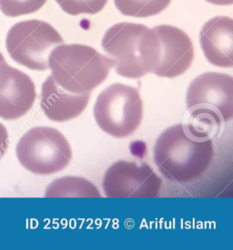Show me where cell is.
<instances>
[{"mask_svg": "<svg viewBox=\"0 0 233 250\" xmlns=\"http://www.w3.org/2000/svg\"><path fill=\"white\" fill-rule=\"evenodd\" d=\"M46 198H101L98 188L86 178L63 177L48 185Z\"/></svg>", "mask_w": 233, "mask_h": 250, "instance_id": "obj_13", "label": "cell"}, {"mask_svg": "<svg viewBox=\"0 0 233 250\" xmlns=\"http://www.w3.org/2000/svg\"><path fill=\"white\" fill-rule=\"evenodd\" d=\"M200 46L213 66H233V20L225 16L207 21L200 32Z\"/></svg>", "mask_w": 233, "mask_h": 250, "instance_id": "obj_11", "label": "cell"}, {"mask_svg": "<svg viewBox=\"0 0 233 250\" xmlns=\"http://www.w3.org/2000/svg\"><path fill=\"white\" fill-rule=\"evenodd\" d=\"M212 139L195 138L185 124L166 128L154 145V162L165 178L190 183L202 177L212 163Z\"/></svg>", "mask_w": 233, "mask_h": 250, "instance_id": "obj_1", "label": "cell"}, {"mask_svg": "<svg viewBox=\"0 0 233 250\" xmlns=\"http://www.w3.org/2000/svg\"><path fill=\"white\" fill-rule=\"evenodd\" d=\"M9 144V138L6 126L0 123V159L6 154Z\"/></svg>", "mask_w": 233, "mask_h": 250, "instance_id": "obj_18", "label": "cell"}, {"mask_svg": "<svg viewBox=\"0 0 233 250\" xmlns=\"http://www.w3.org/2000/svg\"><path fill=\"white\" fill-rule=\"evenodd\" d=\"M160 40V60L153 73L160 78L175 79L186 73L192 65L194 47L191 38L179 27L154 26Z\"/></svg>", "mask_w": 233, "mask_h": 250, "instance_id": "obj_9", "label": "cell"}, {"mask_svg": "<svg viewBox=\"0 0 233 250\" xmlns=\"http://www.w3.org/2000/svg\"><path fill=\"white\" fill-rule=\"evenodd\" d=\"M207 2L213 4V5H218V6H229L233 5V0H206Z\"/></svg>", "mask_w": 233, "mask_h": 250, "instance_id": "obj_19", "label": "cell"}, {"mask_svg": "<svg viewBox=\"0 0 233 250\" xmlns=\"http://www.w3.org/2000/svg\"><path fill=\"white\" fill-rule=\"evenodd\" d=\"M171 0H114L120 13L133 18H148L161 13Z\"/></svg>", "mask_w": 233, "mask_h": 250, "instance_id": "obj_15", "label": "cell"}, {"mask_svg": "<svg viewBox=\"0 0 233 250\" xmlns=\"http://www.w3.org/2000/svg\"><path fill=\"white\" fill-rule=\"evenodd\" d=\"M37 97L33 80L26 73L0 64V118L17 120L32 108Z\"/></svg>", "mask_w": 233, "mask_h": 250, "instance_id": "obj_10", "label": "cell"}, {"mask_svg": "<svg viewBox=\"0 0 233 250\" xmlns=\"http://www.w3.org/2000/svg\"><path fill=\"white\" fill-rule=\"evenodd\" d=\"M47 0H0L2 13L10 18L33 14L39 11Z\"/></svg>", "mask_w": 233, "mask_h": 250, "instance_id": "obj_17", "label": "cell"}, {"mask_svg": "<svg viewBox=\"0 0 233 250\" xmlns=\"http://www.w3.org/2000/svg\"><path fill=\"white\" fill-rule=\"evenodd\" d=\"M47 64L51 77L63 89L87 94L107 79L115 61L92 46L61 44L49 54Z\"/></svg>", "mask_w": 233, "mask_h": 250, "instance_id": "obj_3", "label": "cell"}, {"mask_svg": "<svg viewBox=\"0 0 233 250\" xmlns=\"http://www.w3.org/2000/svg\"><path fill=\"white\" fill-rule=\"evenodd\" d=\"M222 120L212 108L195 107L191 112L186 124L188 131L200 139H212L220 131Z\"/></svg>", "mask_w": 233, "mask_h": 250, "instance_id": "obj_14", "label": "cell"}, {"mask_svg": "<svg viewBox=\"0 0 233 250\" xmlns=\"http://www.w3.org/2000/svg\"><path fill=\"white\" fill-rule=\"evenodd\" d=\"M16 154L24 168L39 176L64 170L73 158L67 138L49 126H36L26 132L20 138Z\"/></svg>", "mask_w": 233, "mask_h": 250, "instance_id": "obj_5", "label": "cell"}, {"mask_svg": "<svg viewBox=\"0 0 233 250\" xmlns=\"http://www.w3.org/2000/svg\"><path fill=\"white\" fill-rule=\"evenodd\" d=\"M61 9L70 15H95L100 13L107 5V0H56Z\"/></svg>", "mask_w": 233, "mask_h": 250, "instance_id": "obj_16", "label": "cell"}, {"mask_svg": "<svg viewBox=\"0 0 233 250\" xmlns=\"http://www.w3.org/2000/svg\"><path fill=\"white\" fill-rule=\"evenodd\" d=\"M3 62H5V58H4L3 55L0 53V64H2Z\"/></svg>", "mask_w": 233, "mask_h": 250, "instance_id": "obj_20", "label": "cell"}, {"mask_svg": "<svg viewBox=\"0 0 233 250\" xmlns=\"http://www.w3.org/2000/svg\"><path fill=\"white\" fill-rule=\"evenodd\" d=\"M90 93L67 92L56 83L51 75L41 86L40 106L47 119L63 123L78 118L86 109Z\"/></svg>", "mask_w": 233, "mask_h": 250, "instance_id": "obj_12", "label": "cell"}, {"mask_svg": "<svg viewBox=\"0 0 233 250\" xmlns=\"http://www.w3.org/2000/svg\"><path fill=\"white\" fill-rule=\"evenodd\" d=\"M188 110L195 107L212 108L222 122L233 117V78L219 72H206L194 79L186 95Z\"/></svg>", "mask_w": 233, "mask_h": 250, "instance_id": "obj_8", "label": "cell"}, {"mask_svg": "<svg viewBox=\"0 0 233 250\" xmlns=\"http://www.w3.org/2000/svg\"><path fill=\"white\" fill-rule=\"evenodd\" d=\"M102 47L115 61L117 74L138 79L153 73L160 60V40L153 28L142 24L121 22L109 27Z\"/></svg>", "mask_w": 233, "mask_h": 250, "instance_id": "obj_2", "label": "cell"}, {"mask_svg": "<svg viewBox=\"0 0 233 250\" xmlns=\"http://www.w3.org/2000/svg\"><path fill=\"white\" fill-rule=\"evenodd\" d=\"M64 40L56 28L42 20H30L15 24L7 32V50L11 59L31 70L48 69V57Z\"/></svg>", "mask_w": 233, "mask_h": 250, "instance_id": "obj_6", "label": "cell"}, {"mask_svg": "<svg viewBox=\"0 0 233 250\" xmlns=\"http://www.w3.org/2000/svg\"><path fill=\"white\" fill-rule=\"evenodd\" d=\"M102 187L107 198H157L162 180L148 164L120 160L108 167Z\"/></svg>", "mask_w": 233, "mask_h": 250, "instance_id": "obj_7", "label": "cell"}, {"mask_svg": "<svg viewBox=\"0 0 233 250\" xmlns=\"http://www.w3.org/2000/svg\"><path fill=\"white\" fill-rule=\"evenodd\" d=\"M93 114L102 131L112 138H128L138 130L142 122L143 100L137 88L116 83L98 96Z\"/></svg>", "mask_w": 233, "mask_h": 250, "instance_id": "obj_4", "label": "cell"}]
</instances>
